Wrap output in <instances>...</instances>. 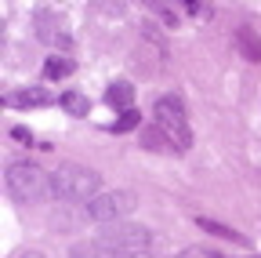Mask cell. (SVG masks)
I'll return each mask as SVG.
<instances>
[{
  "label": "cell",
  "mask_w": 261,
  "mask_h": 258,
  "mask_svg": "<svg viewBox=\"0 0 261 258\" xmlns=\"http://www.w3.org/2000/svg\"><path fill=\"white\" fill-rule=\"evenodd\" d=\"M11 135H15L22 146H29V142H33V131H29V127H11Z\"/></svg>",
  "instance_id": "obj_18"
},
{
  "label": "cell",
  "mask_w": 261,
  "mask_h": 258,
  "mask_svg": "<svg viewBox=\"0 0 261 258\" xmlns=\"http://www.w3.org/2000/svg\"><path fill=\"white\" fill-rule=\"evenodd\" d=\"M232 44H236V51H240L247 62H261V33H257L254 26H236Z\"/></svg>",
  "instance_id": "obj_7"
},
{
  "label": "cell",
  "mask_w": 261,
  "mask_h": 258,
  "mask_svg": "<svg viewBox=\"0 0 261 258\" xmlns=\"http://www.w3.org/2000/svg\"><path fill=\"white\" fill-rule=\"evenodd\" d=\"M152 11H156V15H163V18H167V26H174V22H178V11H174L171 4H152Z\"/></svg>",
  "instance_id": "obj_17"
},
{
  "label": "cell",
  "mask_w": 261,
  "mask_h": 258,
  "mask_svg": "<svg viewBox=\"0 0 261 258\" xmlns=\"http://www.w3.org/2000/svg\"><path fill=\"white\" fill-rule=\"evenodd\" d=\"M185 11H189V15H211L207 4H185Z\"/></svg>",
  "instance_id": "obj_20"
},
{
  "label": "cell",
  "mask_w": 261,
  "mask_h": 258,
  "mask_svg": "<svg viewBox=\"0 0 261 258\" xmlns=\"http://www.w3.org/2000/svg\"><path fill=\"white\" fill-rule=\"evenodd\" d=\"M196 225H200V229H207V233H214V237H221V240H232V244H247V237L243 233H236L232 225H225V222H214V218H196Z\"/></svg>",
  "instance_id": "obj_11"
},
{
  "label": "cell",
  "mask_w": 261,
  "mask_h": 258,
  "mask_svg": "<svg viewBox=\"0 0 261 258\" xmlns=\"http://www.w3.org/2000/svg\"><path fill=\"white\" fill-rule=\"evenodd\" d=\"M138 124H142V113H138V109H127V113H120V116L113 120V127H109V131L123 135V131H135Z\"/></svg>",
  "instance_id": "obj_14"
},
{
  "label": "cell",
  "mask_w": 261,
  "mask_h": 258,
  "mask_svg": "<svg viewBox=\"0 0 261 258\" xmlns=\"http://www.w3.org/2000/svg\"><path fill=\"white\" fill-rule=\"evenodd\" d=\"M138 207V197L130 189H113V193H98L94 200L84 204V215L98 225H116L120 218H127Z\"/></svg>",
  "instance_id": "obj_4"
},
{
  "label": "cell",
  "mask_w": 261,
  "mask_h": 258,
  "mask_svg": "<svg viewBox=\"0 0 261 258\" xmlns=\"http://www.w3.org/2000/svg\"><path fill=\"white\" fill-rule=\"evenodd\" d=\"M4 185L18 204H37V200L51 197V175L37 164H29V160H18V164H11L4 171Z\"/></svg>",
  "instance_id": "obj_2"
},
{
  "label": "cell",
  "mask_w": 261,
  "mask_h": 258,
  "mask_svg": "<svg viewBox=\"0 0 261 258\" xmlns=\"http://www.w3.org/2000/svg\"><path fill=\"white\" fill-rule=\"evenodd\" d=\"M106 102L113 106V109H130V102H135V84H127V80H116V84H109L106 87Z\"/></svg>",
  "instance_id": "obj_10"
},
{
  "label": "cell",
  "mask_w": 261,
  "mask_h": 258,
  "mask_svg": "<svg viewBox=\"0 0 261 258\" xmlns=\"http://www.w3.org/2000/svg\"><path fill=\"white\" fill-rule=\"evenodd\" d=\"M98 244H102L106 251H113V254L152 251V233L145 229V225H113V229H106L102 237H98Z\"/></svg>",
  "instance_id": "obj_5"
},
{
  "label": "cell",
  "mask_w": 261,
  "mask_h": 258,
  "mask_svg": "<svg viewBox=\"0 0 261 258\" xmlns=\"http://www.w3.org/2000/svg\"><path fill=\"white\" fill-rule=\"evenodd\" d=\"M152 120L163 135H167L178 153H185L192 146V131H189V116H185V102L178 99V95H163V99H156L152 106Z\"/></svg>",
  "instance_id": "obj_3"
},
{
  "label": "cell",
  "mask_w": 261,
  "mask_h": 258,
  "mask_svg": "<svg viewBox=\"0 0 261 258\" xmlns=\"http://www.w3.org/2000/svg\"><path fill=\"white\" fill-rule=\"evenodd\" d=\"M98 171L84 164H58L51 171V197L55 200H69V204H87L98 197Z\"/></svg>",
  "instance_id": "obj_1"
},
{
  "label": "cell",
  "mask_w": 261,
  "mask_h": 258,
  "mask_svg": "<svg viewBox=\"0 0 261 258\" xmlns=\"http://www.w3.org/2000/svg\"><path fill=\"white\" fill-rule=\"evenodd\" d=\"M247 258H261V254H247Z\"/></svg>",
  "instance_id": "obj_22"
},
{
  "label": "cell",
  "mask_w": 261,
  "mask_h": 258,
  "mask_svg": "<svg viewBox=\"0 0 261 258\" xmlns=\"http://www.w3.org/2000/svg\"><path fill=\"white\" fill-rule=\"evenodd\" d=\"M58 106L69 113V116H87L91 113V102H87V95H80V91H65L62 99H58Z\"/></svg>",
  "instance_id": "obj_12"
},
{
  "label": "cell",
  "mask_w": 261,
  "mask_h": 258,
  "mask_svg": "<svg viewBox=\"0 0 261 258\" xmlns=\"http://www.w3.org/2000/svg\"><path fill=\"white\" fill-rule=\"evenodd\" d=\"M138 146L142 149H149V153H163V156H171V153H178V146L160 131L156 124H149V127H142V135H138Z\"/></svg>",
  "instance_id": "obj_9"
},
{
  "label": "cell",
  "mask_w": 261,
  "mask_h": 258,
  "mask_svg": "<svg viewBox=\"0 0 261 258\" xmlns=\"http://www.w3.org/2000/svg\"><path fill=\"white\" fill-rule=\"evenodd\" d=\"M55 95L44 91V87H22V91H11L4 95V106H15V109H29V106H51Z\"/></svg>",
  "instance_id": "obj_8"
},
{
  "label": "cell",
  "mask_w": 261,
  "mask_h": 258,
  "mask_svg": "<svg viewBox=\"0 0 261 258\" xmlns=\"http://www.w3.org/2000/svg\"><path fill=\"white\" fill-rule=\"evenodd\" d=\"M69 258H109V251H106L102 244H98V240H94V244H76Z\"/></svg>",
  "instance_id": "obj_15"
},
{
  "label": "cell",
  "mask_w": 261,
  "mask_h": 258,
  "mask_svg": "<svg viewBox=\"0 0 261 258\" xmlns=\"http://www.w3.org/2000/svg\"><path fill=\"white\" fill-rule=\"evenodd\" d=\"M69 73H73V58H58L55 55V58L44 62V77L47 80H62V77H69Z\"/></svg>",
  "instance_id": "obj_13"
},
{
  "label": "cell",
  "mask_w": 261,
  "mask_h": 258,
  "mask_svg": "<svg viewBox=\"0 0 261 258\" xmlns=\"http://www.w3.org/2000/svg\"><path fill=\"white\" fill-rule=\"evenodd\" d=\"M33 33H37L47 48H58V51H69L73 48V37H69V29H65V22L55 11H47V8L33 11Z\"/></svg>",
  "instance_id": "obj_6"
},
{
  "label": "cell",
  "mask_w": 261,
  "mask_h": 258,
  "mask_svg": "<svg viewBox=\"0 0 261 258\" xmlns=\"http://www.w3.org/2000/svg\"><path fill=\"white\" fill-rule=\"evenodd\" d=\"M178 258H221L218 251H211V247H185Z\"/></svg>",
  "instance_id": "obj_16"
},
{
  "label": "cell",
  "mask_w": 261,
  "mask_h": 258,
  "mask_svg": "<svg viewBox=\"0 0 261 258\" xmlns=\"http://www.w3.org/2000/svg\"><path fill=\"white\" fill-rule=\"evenodd\" d=\"M109 258H152V251H127V254H113L109 251Z\"/></svg>",
  "instance_id": "obj_19"
},
{
  "label": "cell",
  "mask_w": 261,
  "mask_h": 258,
  "mask_svg": "<svg viewBox=\"0 0 261 258\" xmlns=\"http://www.w3.org/2000/svg\"><path fill=\"white\" fill-rule=\"evenodd\" d=\"M18 258H44L40 251H25V254H18Z\"/></svg>",
  "instance_id": "obj_21"
}]
</instances>
